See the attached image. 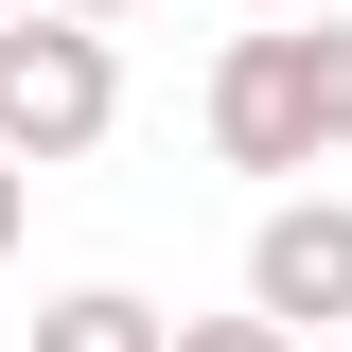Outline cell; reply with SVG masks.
I'll use <instances>...</instances> for the list:
<instances>
[{"label": "cell", "instance_id": "1", "mask_svg": "<svg viewBox=\"0 0 352 352\" xmlns=\"http://www.w3.org/2000/svg\"><path fill=\"white\" fill-rule=\"evenodd\" d=\"M352 141V18H264L212 53V159L229 176H317Z\"/></svg>", "mask_w": 352, "mask_h": 352}, {"label": "cell", "instance_id": "2", "mask_svg": "<svg viewBox=\"0 0 352 352\" xmlns=\"http://www.w3.org/2000/svg\"><path fill=\"white\" fill-rule=\"evenodd\" d=\"M106 124H124V53H106V18L18 0V18H0V159L53 176V159H88Z\"/></svg>", "mask_w": 352, "mask_h": 352}, {"label": "cell", "instance_id": "3", "mask_svg": "<svg viewBox=\"0 0 352 352\" xmlns=\"http://www.w3.org/2000/svg\"><path fill=\"white\" fill-rule=\"evenodd\" d=\"M247 317H282V335L352 317V194H282L247 229Z\"/></svg>", "mask_w": 352, "mask_h": 352}, {"label": "cell", "instance_id": "4", "mask_svg": "<svg viewBox=\"0 0 352 352\" xmlns=\"http://www.w3.org/2000/svg\"><path fill=\"white\" fill-rule=\"evenodd\" d=\"M36 352H176V317H159V300H124V282H71V300L36 317Z\"/></svg>", "mask_w": 352, "mask_h": 352}, {"label": "cell", "instance_id": "5", "mask_svg": "<svg viewBox=\"0 0 352 352\" xmlns=\"http://www.w3.org/2000/svg\"><path fill=\"white\" fill-rule=\"evenodd\" d=\"M176 352H300L282 317H176Z\"/></svg>", "mask_w": 352, "mask_h": 352}, {"label": "cell", "instance_id": "6", "mask_svg": "<svg viewBox=\"0 0 352 352\" xmlns=\"http://www.w3.org/2000/svg\"><path fill=\"white\" fill-rule=\"evenodd\" d=\"M18 212H36V176H18V159H0V247H18Z\"/></svg>", "mask_w": 352, "mask_h": 352}, {"label": "cell", "instance_id": "7", "mask_svg": "<svg viewBox=\"0 0 352 352\" xmlns=\"http://www.w3.org/2000/svg\"><path fill=\"white\" fill-rule=\"evenodd\" d=\"M53 18H141V0H53Z\"/></svg>", "mask_w": 352, "mask_h": 352}, {"label": "cell", "instance_id": "8", "mask_svg": "<svg viewBox=\"0 0 352 352\" xmlns=\"http://www.w3.org/2000/svg\"><path fill=\"white\" fill-rule=\"evenodd\" d=\"M0 18H18V0H0Z\"/></svg>", "mask_w": 352, "mask_h": 352}]
</instances>
